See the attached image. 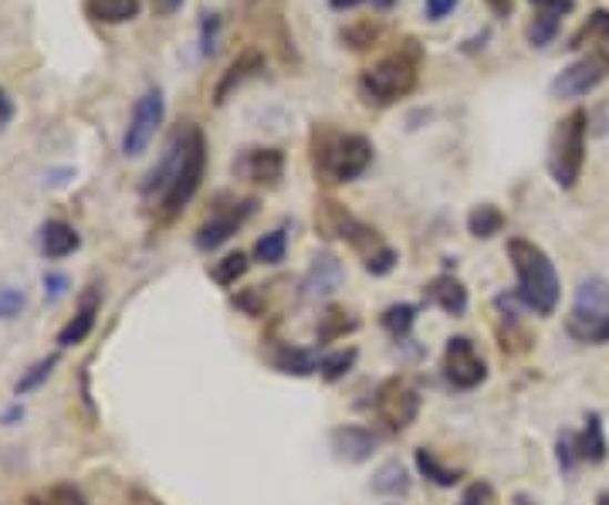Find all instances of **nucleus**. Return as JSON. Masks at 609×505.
Masks as SVG:
<instances>
[{"instance_id": "1", "label": "nucleus", "mask_w": 609, "mask_h": 505, "mask_svg": "<svg viewBox=\"0 0 609 505\" xmlns=\"http://www.w3.org/2000/svg\"><path fill=\"white\" fill-rule=\"evenodd\" d=\"M508 262L515 269L518 279V299L525 309H531L535 315H552L559 309V272L552 265V259L541 251L535 241L528 238H511L508 241Z\"/></svg>"}, {"instance_id": "2", "label": "nucleus", "mask_w": 609, "mask_h": 505, "mask_svg": "<svg viewBox=\"0 0 609 505\" xmlns=\"http://www.w3.org/2000/svg\"><path fill=\"white\" fill-rule=\"evenodd\" d=\"M373 166V143L359 133L315 130L312 170L328 183H353Z\"/></svg>"}, {"instance_id": "3", "label": "nucleus", "mask_w": 609, "mask_h": 505, "mask_svg": "<svg viewBox=\"0 0 609 505\" xmlns=\"http://www.w3.org/2000/svg\"><path fill=\"white\" fill-rule=\"evenodd\" d=\"M417 82H420L417 54L414 51H393L359 75V95L366 105L386 109V105H396L399 99L410 95L417 89Z\"/></svg>"}, {"instance_id": "4", "label": "nucleus", "mask_w": 609, "mask_h": 505, "mask_svg": "<svg viewBox=\"0 0 609 505\" xmlns=\"http://www.w3.org/2000/svg\"><path fill=\"white\" fill-rule=\"evenodd\" d=\"M586 133H589V115L582 109H572L566 119L556 122V133L549 140V176L562 191H572L586 166Z\"/></svg>"}, {"instance_id": "5", "label": "nucleus", "mask_w": 609, "mask_h": 505, "mask_svg": "<svg viewBox=\"0 0 609 505\" xmlns=\"http://www.w3.org/2000/svg\"><path fill=\"white\" fill-rule=\"evenodd\" d=\"M203 170H207V140H203L200 125H186V140H183V156L176 163V173L166 186V194L160 198V214L163 221H173L200 191Z\"/></svg>"}, {"instance_id": "6", "label": "nucleus", "mask_w": 609, "mask_h": 505, "mask_svg": "<svg viewBox=\"0 0 609 505\" xmlns=\"http://www.w3.org/2000/svg\"><path fill=\"white\" fill-rule=\"evenodd\" d=\"M166 115V99L160 89H146L140 95V102L132 105L129 125H125V137H122V153L125 156H143L150 150V143L156 140L160 125Z\"/></svg>"}, {"instance_id": "7", "label": "nucleus", "mask_w": 609, "mask_h": 505, "mask_svg": "<svg viewBox=\"0 0 609 505\" xmlns=\"http://www.w3.org/2000/svg\"><path fill=\"white\" fill-rule=\"evenodd\" d=\"M606 79H609V54L606 51H589V54L576 58L572 65H566L552 79L549 95L552 99H582V95L596 92Z\"/></svg>"}, {"instance_id": "8", "label": "nucleus", "mask_w": 609, "mask_h": 505, "mask_svg": "<svg viewBox=\"0 0 609 505\" xmlns=\"http://www.w3.org/2000/svg\"><path fill=\"white\" fill-rule=\"evenodd\" d=\"M373 411L389 431H406L420 417V394H417L414 384H406L403 376H393V381H386L376 391Z\"/></svg>"}, {"instance_id": "9", "label": "nucleus", "mask_w": 609, "mask_h": 505, "mask_svg": "<svg viewBox=\"0 0 609 505\" xmlns=\"http://www.w3.org/2000/svg\"><path fill=\"white\" fill-rule=\"evenodd\" d=\"M444 376L454 391H474L488 381V363L467 336H450L444 346Z\"/></svg>"}, {"instance_id": "10", "label": "nucleus", "mask_w": 609, "mask_h": 505, "mask_svg": "<svg viewBox=\"0 0 609 505\" xmlns=\"http://www.w3.org/2000/svg\"><path fill=\"white\" fill-rule=\"evenodd\" d=\"M322 228H325L328 234H335V238L349 241L356 251H363L366 259H369V255H376L379 248H386L376 228L363 224L359 218H353L343 204H335V201L322 204Z\"/></svg>"}, {"instance_id": "11", "label": "nucleus", "mask_w": 609, "mask_h": 505, "mask_svg": "<svg viewBox=\"0 0 609 505\" xmlns=\"http://www.w3.org/2000/svg\"><path fill=\"white\" fill-rule=\"evenodd\" d=\"M257 211V201L254 198H247V201H237V204H231V208H221V211H214L211 214V221H203L200 224V231H196V248L200 251H217L221 244H227L247 221H251V214Z\"/></svg>"}, {"instance_id": "12", "label": "nucleus", "mask_w": 609, "mask_h": 505, "mask_svg": "<svg viewBox=\"0 0 609 505\" xmlns=\"http://www.w3.org/2000/svg\"><path fill=\"white\" fill-rule=\"evenodd\" d=\"M231 170L254 183H278L285 176V153L275 147H254L234 156Z\"/></svg>"}, {"instance_id": "13", "label": "nucleus", "mask_w": 609, "mask_h": 505, "mask_svg": "<svg viewBox=\"0 0 609 505\" xmlns=\"http://www.w3.org/2000/svg\"><path fill=\"white\" fill-rule=\"evenodd\" d=\"M328 445H332V452H335L338 462L359 465V462L373 458V452L379 448V437L369 427H363V424H338L328 434Z\"/></svg>"}, {"instance_id": "14", "label": "nucleus", "mask_w": 609, "mask_h": 505, "mask_svg": "<svg viewBox=\"0 0 609 505\" xmlns=\"http://www.w3.org/2000/svg\"><path fill=\"white\" fill-rule=\"evenodd\" d=\"M264 72V54L257 51V48H247V51H241L231 65H227V72L221 75V82H217V89H214V102L217 105H224L244 82H251V79H257Z\"/></svg>"}, {"instance_id": "15", "label": "nucleus", "mask_w": 609, "mask_h": 505, "mask_svg": "<svg viewBox=\"0 0 609 505\" xmlns=\"http://www.w3.org/2000/svg\"><path fill=\"white\" fill-rule=\"evenodd\" d=\"M338 285H343V262L328 255V251H322V255L312 259V265L302 279V299H325Z\"/></svg>"}, {"instance_id": "16", "label": "nucleus", "mask_w": 609, "mask_h": 505, "mask_svg": "<svg viewBox=\"0 0 609 505\" xmlns=\"http://www.w3.org/2000/svg\"><path fill=\"white\" fill-rule=\"evenodd\" d=\"M566 333L576 343L586 346H606L609 343V312H586V309H572L566 315Z\"/></svg>"}, {"instance_id": "17", "label": "nucleus", "mask_w": 609, "mask_h": 505, "mask_svg": "<svg viewBox=\"0 0 609 505\" xmlns=\"http://www.w3.org/2000/svg\"><path fill=\"white\" fill-rule=\"evenodd\" d=\"M99 305H102V295L99 289H89L75 309V315L68 320V326L58 333V346H79L82 340H89V333L95 330V315H99Z\"/></svg>"}, {"instance_id": "18", "label": "nucleus", "mask_w": 609, "mask_h": 505, "mask_svg": "<svg viewBox=\"0 0 609 505\" xmlns=\"http://www.w3.org/2000/svg\"><path fill=\"white\" fill-rule=\"evenodd\" d=\"M183 140H186V125L173 133V140H170L163 160L150 170V176H146V183H143V198H146V201L166 194V186H170V180H173V173H176V163H180V156H183Z\"/></svg>"}, {"instance_id": "19", "label": "nucleus", "mask_w": 609, "mask_h": 505, "mask_svg": "<svg viewBox=\"0 0 609 505\" xmlns=\"http://www.w3.org/2000/svg\"><path fill=\"white\" fill-rule=\"evenodd\" d=\"M424 299L437 305L447 315H464L467 312V289L454 275H437L430 285H424Z\"/></svg>"}, {"instance_id": "20", "label": "nucleus", "mask_w": 609, "mask_h": 505, "mask_svg": "<svg viewBox=\"0 0 609 505\" xmlns=\"http://www.w3.org/2000/svg\"><path fill=\"white\" fill-rule=\"evenodd\" d=\"M82 238L72 224H64V221H48L41 228V255L58 262V259H68L72 251H79Z\"/></svg>"}, {"instance_id": "21", "label": "nucleus", "mask_w": 609, "mask_h": 505, "mask_svg": "<svg viewBox=\"0 0 609 505\" xmlns=\"http://www.w3.org/2000/svg\"><path fill=\"white\" fill-rule=\"evenodd\" d=\"M85 18L95 24H125L132 18H140L143 0H85Z\"/></svg>"}, {"instance_id": "22", "label": "nucleus", "mask_w": 609, "mask_h": 505, "mask_svg": "<svg viewBox=\"0 0 609 505\" xmlns=\"http://www.w3.org/2000/svg\"><path fill=\"white\" fill-rule=\"evenodd\" d=\"M579 441V458L589 462V465H602L606 455H609V445H606V431H602V417L599 414H589L586 417V431L576 434Z\"/></svg>"}, {"instance_id": "23", "label": "nucleus", "mask_w": 609, "mask_h": 505, "mask_svg": "<svg viewBox=\"0 0 609 505\" xmlns=\"http://www.w3.org/2000/svg\"><path fill=\"white\" fill-rule=\"evenodd\" d=\"M318 360L322 356H315V350H298V346H282L275 356H271V363H275L288 376H312V373H318Z\"/></svg>"}, {"instance_id": "24", "label": "nucleus", "mask_w": 609, "mask_h": 505, "mask_svg": "<svg viewBox=\"0 0 609 505\" xmlns=\"http://www.w3.org/2000/svg\"><path fill=\"white\" fill-rule=\"evenodd\" d=\"M467 231H470L474 238L488 241V238H495V234L505 231V214H501L495 204H478V208H470V214H467Z\"/></svg>"}, {"instance_id": "25", "label": "nucleus", "mask_w": 609, "mask_h": 505, "mask_svg": "<svg viewBox=\"0 0 609 505\" xmlns=\"http://www.w3.org/2000/svg\"><path fill=\"white\" fill-rule=\"evenodd\" d=\"M417 305L414 302H396V305H389L386 312H383V330L399 343V340H406L414 333V323H417Z\"/></svg>"}, {"instance_id": "26", "label": "nucleus", "mask_w": 609, "mask_h": 505, "mask_svg": "<svg viewBox=\"0 0 609 505\" xmlns=\"http://www.w3.org/2000/svg\"><path fill=\"white\" fill-rule=\"evenodd\" d=\"M572 309H586V312H609V282H606V279H599V275H592V279L579 282Z\"/></svg>"}, {"instance_id": "27", "label": "nucleus", "mask_w": 609, "mask_h": 505, "mask_svg": "<svg viewBox=\"0 0 609 505\" xmlns=\"http://www.w3.org/2000/svg\"><path fill=\"white\" fill-rule=\"evenodd\" d=\"M559 28H562V18L546 14V11H535V18L528 21L525 38H528V44H531V48H549V44L559 38Z\"/></svg>"}, {"instance_id": "28", "label": "nucleus", "mask_w": 609, "mask_h": 505, "mask_svg": "<svg viewBox=\"0 0 609 505\" xmlns=\"http://www.w3.org/2000/svg\"><path fill=\"white\" fill-rule=\"evenodd\" d=\"M417 468H420V475H424V478H430V482H434V485H440V488H454V485L460 482V472H457V468L440 465V458H437L434 452H427V448H420V452H417Z\"/></svg>"}, {"instance_id": "29", "label": "nucleus", "mask_w": 609, "mask_h": 505, "mask_svg": "<svg viewBox=\"0 0 609 505\" xmlns=\"http://www.w3.org/2000/svg\"><path fill=\"white\" fill-rule=\"evenodd\" d=\"M373 488H376L379 495H406V492H410V475H406V468H403L399 462H386V465L376 472Z\"/></svg>"}, {"instance_id": "30", "label": "nucleus", "mask_w": 609, "mask_h": 505, "mask_svg": "<svg viewBox=\"0 0 609 505\" xmlns=\"http://www.w3.org/2000/svg\"><path fill=\"white\" fill-rule=\"evenodd\" d=\"M285 255H288V234L285 231H267L254 244V259L261 265H278V262H285Z\"/></svg>"}, {"instance_id": "31", "label": "nucleus", "mask_w": 609, "mask_h": 505, "mask_svg": "<svg viewBox=\"0 0 609 505\" xmlns=\"http://www.w3.org/2000/svg\"><path fill=\"white\" fill-rule=\"evenodd\" d=\"M24 505H85V495L75 488V485H51V488H41L34 492Z\"/></svg>"}, {"instance_id": "32", "label": "nucleus", "mask_w": 609, "mask_h": 505, "mask_svg": "<svg viewBox=\"0 0 609 505\" xmlns=\"http://www.w3.org/2000/svg\"><path fill=\"white\" fill-rule=\"evenodd\" d=\"M353 363H356V350H335V353H325L318 360V373H322V381L335 384L353 370Z\"/></svg>"}, {"instance_id": "33", "label": "nucleus", "mask_w": 609, "mask_h": 505, "mask_svg": "<svg viewBox=\"0 0 609 505\" xmlns=\"http://www.w3.org/2000/svg\"><path fill=\"white\" fill-rule=\"evenodd\" d=\"M54 366H58V356H44V360H38V363L21 376V381L14 384V394H18V397H24V394L38 391V387L48 381V376L54 373Z\"/></svg>"}, {"instance_id": "34", "label": "nucleus", "mask_w": 609, "mask_h": 505, "mask_svg": "<svg viewBox=\"0 0 609 505\" xmlns=\"http://www.w3.org/2000/svg\"><path fill=\"white\" fill-rule=\"evenodd\" d=\"M349 312H343V309H328L325 315H322V326H318V340H338V336H346V333H353L359 323L356 320H346Z\"/></svg>"}, {"instance_id": "35", "label": "nucleus", "mask_w": 609, "mask_h": 505, "mask_svg": "<svg viewBox=\"0 0 609 505\" xmlns=\"http://www.w3.org/2000/svg\"><path fill=\"white\" fill-rule=\"evenodd\" d=\"M247 255H244V251H234V255H227V259H221L217 265H214V282L217 285H234L237 279H244V272H247Z\"/></svg>"}, {"instance_id": "36", "label": "nucleus", "mask_w": 609, "mask_h": 505, "mask_svg": "<svg viewBox=\"0 0 609 505\" xmlns=\"http://www.w3.org/2000/svg\"><path fill=\"white\" fill-rule=\"evenodd\" d=\"M221 41V14H203L200 21V54L211 58Z\"/></svg>"}, {"instance_id": "37", "label": "nucleus", "mask_w": 609, "mask_h": 505, "mask_svg": "<svg viewBox=\"0 0 609 505\" xmlns=\"http://www.w3.org/2000/svg\"><path fill=\"white\" fill-rule=\"evenodd\" d=\"M599 34H602V38L609 41V11H596V14H592V18H589L586 24H582V31H579L576 38H572V44H569V48H579V44H582L586 38H599Z\"/></svg>"}, {"instance_id": "38", "label": "nucleus", "mask_w": 609, "mask_h": 505, "mask_svg": "<svg viewBox=\"0 0 609 505\" xmlns=\"http://www.w3.org/2000/svg\"><path fill=\"white\" fill-rule=\"evenodd\" d=\"M579 462H582V458H579V441H576V434L562 431V434H559V468H562V472H572Z\"/></svg>"}, {"instance_id": "39", "label": "nucleus", "mask_w": 609, "mask_h": 505, "mask_svg": "<svg viewBox=\"0 0 609 505\" xmlns=\"http://www.w3.org/2000/svg\"><path fill=\"white\" fill-rule=\"evenodd\" d=\"M393 265H396V251H393L389 244L379 248L376 255L366 259V272H369V275H386V272H393Z\"/></svg>"}, {"instance_id": "40", "label": "nucleus", "mask_w": 609, "mask_h": 505, "mask_svg": "<svg viewBox=\"0 0 609 505\" xmlns=\"http://www.w3.org/2000/svg\"><path fill=\"white\" fill-rule=\"evenodd\" d=\"M376 38H379V28L376 24H359V28L343 31V41H349L353 48H369Z\"/></svg>"}, {"instance_id": "41", "label": "nucleus", "mask_w": 609, "mask_h": 505, "mask_svg": "<svg viewBox=\"0 0 609 505\" xmlns=\"http://www.w3.org/2000/svg\"><path fill=\"white\" fill-rule=\"evenodd\" d=\"M24 305V292L18 289H0V320H11V315H18Z\"/></svg>"}, {"instance_id": "42", "label": "nucleus", "mask_w": 609, "mask_h": 505, "mask_svg": "<svg viewBox=\"0 0 609 505\" xmlns=\"http://www.w3.org/2000/svg\"><path fill=\"white\" fill-rule=\"evenodd\" d=\"M495 502V492H491V485H485V482H474L464 495H460V505H491Z\"/></svg>"}, {"instance_id": "43", "label": "nucleus", "mask_w": 609, "mask_h": 505, "mask_svg": "<svg viewBox=\"0 0 609 505\" xmlns=\"http://www.w3.org/2000/svg\"><path fill=\"white\" fill-rule=\"evenodd\" d=\"M528 4H531L535 11H546V14H556V18H566V14H572V8H576V0H528Z\"/></svg>"}, {"instance_id": "44", "label": "nucleus", "mask_w": 609, "mask_h": 505, "mask_svg": "<svg viewBox=\"0 0 609 505\" xmlns=\"http://www.w3.org/2000/svg\"><path fill=\"white\" fill-rule=\"evenodd\" d=\"M64 292H68V275H58V272L44 275V299L48 302H58Z\"/></svg>"}, {"instance_id": "45", "label": "nucleus", "mask_w": 609, "mask_h": 505, "mask_svg": "<svg viewBox=\"0 0 609 505\" xmlns=\"http://www.w3.org/2000/svg\"><path fill=\"white\" fill-rule=\"evenodd\" d=\"M460 0H427V21H444Z\"/></svg>"}, {"instance_id": "46", "label": "nucleus", "mask_w": 609, "mask_h": 505, "mask_svg": "<svg viewBox=\"0 0 609 505\" xmlns=\"http://www.w3.org/2000/svg\"><path fill=\"white\" fill-rule=\"evenodd\" d=\"M14 119V102L8 99V92L4 89H0V130H4V125Z\"/></svg>"}, {"instance_id": "47", "label": "nucleus", "mask_w": 609, "mask_h": 505, "mask_svg": "<svg viewBox=\"0 0 609 505\" xmlns=\"http://www.w3.org/2000/svg\"><path fill=\"white\" fill-rule=\"evenodd\" d=\"M180 4H183V0H153V8H156V14H176L180 11Z\"/></svg>"}, {"instance_id": "48", "label": "nucleus", "mask_w": 609, "mask_h": 505, "mask_svg": "<svg viewBox=\"0 0 609 505\" xmlns=\"http://www.w3.org/2000/svg\"><path fill=\"white\" fill-rule=\"evenodd\" d=\"M485 4H488L495 14H511V4H515V0H485Z\"/></svg>"}, {"instance_id": "49", "label": "nucleus", "mask_w": 609, "mask_h": 505, "mask_svg": "<svg viewBox=\"0 0 609 505\" xmlns=\"http://www.w3.org/2000/svg\"><path fill=\"white\" fill-rule=\"evenodd\" d=\"M328 4H332V11H349V8L363 4V0H328Z\"/></svg>"}, {"instance_id": "50", "label": "nucleus", "mask_w": 609, "mask_h": 505, "mask_svg": "<svg viewBox=\"0 0 609 505\" xmlns=\"http://www.w3.org/2000/svg\"><path fill=\"white\" fill-rule=\"evenodd\" d=\"M21 414H24V407H11V411H8V414H4V424H11V421H18V417H21Z\"/></svg>"}, {"instance_id": "51", "label": "nucleus", "mask_w": 609, "mask_h": 505, "mask_svg": "<svg viewBox=\"0 0 609 505\" xmlns=\"http://www.w3.org/2000/svg\"><path fill=\"white\" fill-rule=\"evenodd\" d=\"M396 4V0H373V8H379V11H389Z\"/></svg>"}, {"instance_id": "52", "label": "nucleus", "mask_w": 609, "mask_h": 505, "mask_svg": "<svg viewBox=\"0 0 609 505\" xmlns=\"http://www.w3.org/2000/svg\"><path fill=\"white\" fill-rule=\"evenodd\" d=\"M599 505H609V492H602V495H599Z\"/></svg>"}]
</instances>
